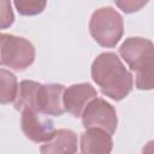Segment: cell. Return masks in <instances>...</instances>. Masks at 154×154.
Returning a JSON list of instances; mask_svg holds the SVG:
<instances>
[{
  "label": "cell",
  "mask_w": 154,
  "mask_h": 154,
  "mask_svg": "<svg viewBox=\"0 0 154 154\" xmlns=\"http://www.w3.org/2000/svg\"><path fill=\"white\" fill-rule=\"evenodd\" d=\"M0 82H1V89H0V102L2 105H7L10 102H14L18 95L19 84L17 81V77L7 71L6 69L0 70Z\"/></svg>",
  "instance_id": "obj_12"
},
{
  "label": "cell",
  "mask_w": 154,
  "mask_h": 154,
  "mask_svg": "<svg viewBox=\"0 0 154 154\" xmlns=\"http://www.w3.org/2000/svg\"><path fill=\"white\" fill-rule=\"evenodd\" d=\"M146 4H147L146 1H132V0H129V1H116V5L125 13L136 12L140 8H142Z\"/></svg>",
  "instance_id": "obj_15"
},
{
  "label": "cell",
  "mask_w": 154,
  "mask_h": 154,
  "mask_svg": "<svg viewBox=\"0 0 154 154\" xmlns=\"http://www.w3.org/2000/svg\"><path fill=\"white\" fill-rule=\"evenodd\" d=\"M41 83L35 81L24 79L19 83V90L17 99L14 101L16 109L23 112L24 109H32L35 111V103H36V95L37 90Z\"/></svg>",
  "instance_id": "obj_11"
},
{
  "label": "cell",
  "mask_w": 154,
  "mask_h": 154,
  "mask_svg": "<svg viewBox=\"0 0 154 154\" xmlns=\"http://www.w3.org/2000/svg\"><path fill=\"white\" fill-rule=\"evenodd\" d=\"M20 125L25 137L35 143H46L51 141L57 132L52 119L32 109H24L22 112Z\"/></svg>",
  "instance_id": "obj_6"
},
{
  "label": "cell",
  "mask_w": 154,
  "mask_h": 154,
  "mask_svg": "<svg viewBox=\"0 0 154 154\" xmlns=\"http://www.w3.org/2000/svg\"><path fill=\"white\" fill-rule=\"evenodd\" d=\"M0 45L2 66L23 71L35 60V47L24 37L2 32L0 35Z\"/></svg>",
  "instance_id": "obj_4"
},
{
  "label": "cell",
  "mask_w": 154,
  "mask_h": 154,
  "mask_svg": "<svg viewBox=\"0 0 154 154\" xmlns=\"http://www.w3.org/2000/svg\"><path fill=\"white\" fill-rule=\"evenodd\" d=\"M97 97L96 89L89 83H77L67 87L64 91L63 103L65 112L78 118L82 117L88 103Z\"/></svg>",
  "instance_id": "obj_8"
},
{
  "label": "cell",
  "mask_w": 154,
  "mask_h": 154,
  "mask_svg": "<svg viewBox=\"0 0 154 154\" xmlns=\"http://www.w3.org/2000/svg\"><path fill=\"white\" fill-rule=\"evenodd\" d=\"M13 5L16 6L17 11L22 14V16H35L41 13L47 2L46 1H23V0H17L13 2Z\"/></svg>",
  "instance_id": "obj_13"
},
{
  "label": "cell",
  "mask_w": 154,
  "mask_h": 154,
  "mask_svg": "<svg viewBox=\"0 0 154 154\" xmlns=\"http://www.w3.org/2000/svg\"><path fill=\"white\" fill-rule=\"evenodd\" d=\"M91 78L103 95L114 101L125 99L134 87V77L113 52L99 54L91 64Z\"/></svg>",
  "instance_id": "obj_1"
},
{
  "label": "cell",
  "mask_w": 154,
  "mask_h": 154,
  "mask_svg": "<svg viewBox=\"0 0 154 154\" xmlns=\"http://www.w3.org/2000/svg\"><path fill=\"white\" fill-rule=\"evenodd\" d=\"M82 124L85 129L99 128L111 135L114 134L118 124L116 108L101 97L91 100L82 114Z\"/></svg>",
  "instance_id": "obj_5"
},
{
  "label": "cell",
  "mask_w": 154,
  "mask_h": 154,
  "mask_svg": "<svg viewBox=\"0 0 154 154\" xmlns=\"http://www.w3.org/2000/svg\"><path fill=\"white\" fill-rule=\"evenodd\" d=\"M83 154H111L113 149L112 135L99 128H89L81 135Z\"/></svg>",
  "instance_id": "obj_9"
},
{
  "label": "cell",
  "mask_w": 154,
  "mask_h": 154,
  "mask_svg": "<svg viewBox=\"0 0 154 154\" xmlns=\"http://www.w3.org/2000/svg\"><path fill=\"white\" fill-rule=\"evenodd\" d=\"M142 154H154V140L148 141L143 149H142Z\"/></svg>",
  "instance_id": "obj_16"
},
{
  "label": "cell",
  "mask_w": 154,
  "mask_h": 154,
  "mask_svg": "<svg viewBox=\"0 0 154 154\" xmlns=\"http://www.w3.org/2000/svg\"><path fill=\"white\" fill-rule=\"evenodd\" d=\"M0 6H1V11H0L1 29H6L7 26H10L13 23L14 16H13V12L11 10V2H8V1H1Z\"/></svg>",
  "instance_id": "obj_14"
},
{
  "label": "cell",
  "mask_w": 154,
  "mask_h": 154,
  "mask_svg": "<svg viewBox=\"0 0 154 154\" xmlns=\"http://www.w3.org/2000/svg\"><path fill=\"white\" fill-rule=\"evenodd\" d=\"M119 54L135 71L136 88L154 89V43L144 37H129L120 45Z\"/></svg>",
  "instance_id": "obj_2"
},
{
  "label": "cell",
  "mask_w": 154,
  "mask_h": 154,
  "mask_svg": "<svg viewBox=\"0 0 154 154\" xmlns=\"http://www.w3.org/2000/svg\"><path fill=\"white\" fill-rule=\"evenodd\" d=\"M89 31L101 47L113 48L118 45L124 32L123 17L111 6L100 7L90 17Z\"/></svg>",
  "instance_id": "obj_3"
},
{
  "label": "cell",
  "mask_w": 154,
  "mask_h": 154,
  "mask_svg": "<svg viewBox=\"0 0 154 154\" xmlns=\"http://www.w3.org/2000/svg\"><path fill=\"white\" fill-rule=\"evenodd\" d=\"M64 91L65 87L63 84H40L36 95L35 111L43 113L46 116H63L65 112L63 103Z\"/></svg>",
  "instance_id": "obj_7"
},
{
  "label": "cell",
  "mask_w": 154,
  "mask_h": 154,
  "mask_svg": "<svg viewBox=\"0 0 154 154\" xmlns=\"http://www.w3.org/2000/svg\"><path fill=\"white\" fill-rule=\"evenodd\" d=\"M77 147L76 132L69 129H59L51 141L41 146L40 152L41 154H76Z\"/></svg>",
  "instance_id": "obj_10"
}]
</instances>
